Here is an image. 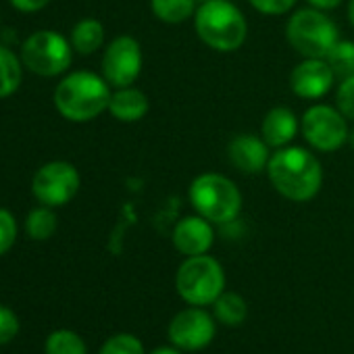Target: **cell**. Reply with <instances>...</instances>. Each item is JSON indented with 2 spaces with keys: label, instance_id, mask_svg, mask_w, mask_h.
Wrapping results in <instances>:
<instances>
[{
  "label": "cell",
  "instance_id": "cell-1",
  "mask_svg": "<svg viewBox=\"0 0 354 354\" xmlns=\"http://www.w3.org/2000/svg\"><path fill=\"white\" fill-rule=\"evenodd\" d=\"M267 175L271 186L292 203L313 201L323 186V165L302 146H283L271 152Z\"/></svg>",
  "mask_w": 354,
  "mask_h": 354
},
{
  "label": "cell",
  "instance_id": "cell-2",
  "mask_svg": "<svg viewBox=\"0 0 354 354\" xmlns=\"http://www.w3.org/2000/svg\"><path fill=\"white\" fill-rule=\"evenodd\" d=\"M111 84L92 71L67 73L55 88L53 102L57 111L73 123H88L109 109Z\"/></svg>",
  "mask_w": 354,
  "mask_h": 354
},
{
  "label": "cell",
  "instance_id": "cell-3",
  "mask_svg": "<svg viewBox=\"0 0 354 354\" xmlns=\"http://www.w3.org/2000/svg\"><path fill=\"white\" fill-rule=\"evenodd\" d=\"M194 30L209 48L234 53L246 42L248 21L230 0H203L194 13Z\"/></svg>",
  "mask_w": 354,
  "mask_h": 354
},
{
  "label": "cell",
  "instance_id": "cell-4",
  "mask_svg": "<svg viewBox=\"0 0 354 354\" xmlns=\"http://www.w3.org/2000/svg\"><path fill=\"white\" fill-rule=\"evenodd\" d=\"M188 196L194 211L201 217L209 219L213 225H227L236 221L240 217L242 203H244L240 188L230 177L213 171L194 177Z\"/></svg>",
  "mask_w": 354,
  "mask_h": 354
},
{
  "label": "cell",
  "instance_id": "cell-5",
  "mask_svg": "<svg viewBox=\"0 0 354 354\" xmlns=\"http://www.w3.org/2000/svg\"><path fill=\"white\" fill-rule=\"evenodd\" d=\"M175 288L190 306H209L225 292V271L211 254L186 257L177 269Z\"/></svg>",
  "mask_w": 354,
  "mask_h": 354
},
{
  "label": "cell",
  "instance_id": "cell-6",
  "mask_svg": "<svg viewBox=\"0 0 354 354\" xmlns=\"http://www.w3.org/2000/svg\"><path fill=\"white\" fill-rule=\"evenodd\" d=\"M286 38L302 59H325L339 40V32L325 11L308 7L288 19Z\"/></svg>",
  "mask_w": 354,
  "mask_h": 354
},
{
  "label": "cell",
  "instance_id": "cell-7",
  "mask_svg": "<svg viewBox=\"0 0 354 354\" xmlns=\"http://www.w3.org/2000/svg\"><path fill=\"white\" fill-rule=\"evenodd\" d=\"M71 42L55 30H38L21 44L24 67L40 77L63 75L73 61Z\"/></svg>",
  "mask_w": 354,
  "mask_h": 354
},
{
  "label": "cell",
  "instance_id": "cell-8",
  "mask_svg": "<svg viewBox=\"0 0 354 354\" xmlns=\"http://www.w3.org/2000/svg\"><path fill=\"white\" fill-rule=\"evenodd\" d=\"M300 129L306 144L317 152H335L350 138L348 119L339 113V109L321 102L304 111Z\"/></svg>",
  "mask_w": 354,
  "mask_h": 354
},
{
  "label": "cell",
  "instance_id": "cell-9",
  "mask_svg": "<svg viewBox=\"0 0 354 354\" xmlns=\"http://www.w3.org/2000/svg\"><path fill=\"white\" fill-rule=\"evenodd\" d=\"M82 186L80 171L69 160H50L42 165L32 180V192L40 205L46 207H65L75 198Z\"/></svg>",
  "mask_w": 354,
  "mask_h": 354
},
{
  "label": "cell",
  "instance_id": "cell-10",
  "mask_svg": "<svg viewBox=\"0 0 354 354\" xmlns=\"http://www.w3.org/2000/svg\"><path fill=\"white\" fill-rule=\"evenodd\" d=\"M142 65H144V57H142L140 42L129 34H121L113 38L104 48L102 77L115 88L133 86L142 73Z\"/></svg>",
  "mask_w": 354,
  "mask_h": 354
},
{
  "label": "cell",
  "instance_id": "cell-11",
  "mask_svg": "<svg viewBox=\"0 0 354 354\" xmlns=\"http://www.w3.org/2000/svg\"><path fill=\"white\" fill-rule=\"evenodd\" d=\"M169 339L175 348L196 352L207 348L217 333L215 317L205 306H190L180 310L169 323Z\"/></svg>",
  "mask_w": 354,
  "mask_h": 354
},
{
  "label": "cell",
  "instance_id": "cell-12",
  "mask_svg": "<svg viewBox=\"0 0 354 354\" xmlns=\"http://www.w3.org/2000/svg\"><path fill=\"white\" fill-rule=\"evenodd\" d=\"M335 73L325 59H302L290 73V88L298 98L319 100L331 92Z\"/></svg>",
  "mask_w": 354,
  "mask_h": 354
},
{
  "label": "cell",
  "instance_id": "cell-13",
  "mask_svg": "<svg viewBox=\"0 0 354 354\" xmlns=\"http://www.w3.org/2000/svg\"><path fill=\"white\" fill-rule=\"evenodd\" d=\"M173 246L175 250L184 254V257H198V254H207L215 242V230L213 223L205 217L196 215H188L184 219H180L173 227Z\"/></svg>",
  "mask_w": 354,
  "mask_h": 354
},
{
  "label": "cell",
  "instance_id": "cell-14",
  "mask_svg": "<svg viewBox=\"0 0 354 354\" xmlns=\"http://www.w3.org/2000/svg\"><path fill=\"white\" fill-rule=\"evenodd\" d=\"M227 158L230 162L244 175H257L267 171L269 165V144L263 136L254 133H238L227 144Z\"/></svg>",
  "mask_w": 354,
  "mask_h": 354
},
{
  "label": "cell",
  "instance_id": "cell-15",
  "mask_svg": "<svg viewBox=\"0 0 354 354\" xmlns=\"http://www.w3.org/2000/svg\"><path fill=\"white\" fill-rule=\"evenodd\" d=\"M298 131H300V121L294 115V111L288 106H273L271 111H267L261 123L263 140L269 144V148L275 150L290 146L292 140L298 136Z\"/></svg>",
  "mask_w": 354,
  "mask_h": 354
},
{
  "label": "cell",
  "instance_id": "cell-16",
  "mask_svg": "<svg viewBox=\"0 0 354 354\" xmlns=\"http://www.w3.org/2000/svg\"><path fill=\"white\" fill-rule=\"evenodd\" d=\"M106 111L121 123H136V121H140V119H144L148 115L150 100L140 88L125 86V88H117L111 94Z\"/></svg>",
  "mask_w": 354,
  "mask_h": 354
},
{
  "label": "cell",
  "instance_id": "cell-17",
  "mask_svg": "<svg viewBox=\"0 0 354 354\" xmlns=\"http://www.w3.org/2000/svg\"><path fill=\"white\" fill-rule=\"evenodd\" d=\"M69 42L77 55L90 57L104 44V26L94 17H86L73 26Z\"/></svg>",
  "mask_w": 354,
  "mask_h": 354
},
{
  "label": "cell",
  "instance_id": "cell-18",
  "mask_svg": "<svg viewBox=\"0 0 354 354\" xmlns=\"http://www.w3.org/2000/svg\"><path fill=\"white\" fill-rule=\"evenodd\" d=\"M198 0H150L152 15L169 26H180L188 19H194Z\"/></svg>",
  "mask_w": 354,
  "mask_h": 354
},
{
  "label": "cell",
  "instance_id": "cell-19",
  "mask_svg": "<svg viewBox=\"0 0 354 354\" xmlns=\"http://www.w3.org/2000/svg\"><path fill=\"white\" fill-rule=\"evenodd\" d=\"M24 61L11 48L0 44V98L15 94L24 82Z\"/></svg>",
  "mask_w": 354,
  "mask_h": 354
},
{
  "label": "cell",
  "instance_id": "cell-20",
  "mask_svg": "<svg viewBox=\"0 0 354 354\" xmlns=\"http://www.w3.org/2000/svg\"><path fill=\"white\" fill-rule=\"evenodd\" d=\"M213 308H215V319H217L219 323L227 325V327L242 325V323L246 321V317H248V304H246V300H244L240 294H236V292H223V294L215 300Z\"/></svg>",
  "mask_w": 354,
  "mask_h": 354
},
{
  "label": "cell",
  "instance_id": "cell-21",
  "mask_svg": "<svg viewBox=\"0 0 354 354\" xmlns=\"http://www.w3.org/2000/svg\"><path fill=\"white\" fill-rule=\"evenodd\" d=\"M59 227V219H57V213L53 211V207H38V209H32L28 213V219H26V232L32 240L36 242H44L48 238L55 236Z\"/></svg>",
  "mask_w": 354,
  "mask_h": 354
},
{
  "label": "cell",
  "instance_id": "cell-22",
  "mask_svg": "<svg viewBox=\"0 0 354 354\" xmlns=\"http://www.w3.org/2000/svg\"><path fill=\"white\" fill-rule=\"evenodd\" d=\"M327 65L335 73V77L346 80L354 75V42L352 40H337L333 48L325 57Z\"/></svg>",
  "mask_w": 354,
  "mask_h": 354
},
{
  "label": "cell",
  "instance_id": "cell-23",
  "mask_svg": "<svg viewBox=\"0 0 354 354\" xmlns=\"http://www.w3.org/2000/svg\"><path fill=\"white\" fill-rule=\"evenodd\" d=\"M46 354H88L86 342L69 329H57L46 339Z\"/></svg>",
  "mask_w": 354,
  "mask_h": 354
},
{
  "label": "cell",
  "instance_id": "cell-24",
  "mask_svg": "<svg viewBox=\"0 0 354 354\" xmlns=\"http://www.w3.org/2000/svg\"><path fill=\"white\" fill-rule=\"evenodd\" d=\"M98 354H144V346L131 333H117L102 344Z\"/></svg>",
  "mask_w": 354,
  "mask_h": 354
},
{
  "label": "cell",
  "instance_id": "cell-25",
  "mask_svg": "<svg viewBox=\"0 0 354 354\" xmlns=\"http://www.w3.org/2000/svg\"><path fill=\"white\" fill-rule=\"evenodd\" d=\"M17 240V221L11 211L0 209V257L7 254Z\"/></svg>",
  "mask_w": 354,
  "mask_h": 354
},
{
  "label": "cell",
  "instance_id": "cell-26",
  "mask_svg": "<svg viewBox=\"0 0 354 354\" xmlns=\"http://www.w3.org/2000/svg\"><path fill=\"white\" fill-rule=\"evenodd\" d=\"M335 106L348 121H354V75L342 80V84L337 86Z\"/></svg>",
  "mask_w": 354,
  "mask_h": 354
},
{
  "label": "cell",
  "instance_id": "cell-27",
  "mask_svg": "<svg viewBox=\"0 0 354 354\" xmlns=\"http://www.w3.org/2000/svg\"><path fill=\"white\" fill-rule=\"evenodd\" d=\"M17 333H19V319H17V315L9 306L0 304V346L9 344Z\"/></svg>",
  "mask_w": 354,
  "mask_h": 354
},
{
  "label": "cell",
  "instance_id": "cell-28",
  "mask_svg": "<svg viewBox=\"0 0 354 354\" xmlns=\"http://www.w3.org/2000/svg\"><path fill=\"white\" fill-rule=\"evenodd\" d=\"M248 3L252 5V9H257L263 15L279 17V15H286L288 11H292L298 0H248Z\"/></svg>",
  "mask_w": 354,
  "mask_h": 354
},
{
  "label": "cell",
  "instance_id": "cell-29",
  "mask_svg": "<svg viewBox=\"0 0 354 354\" xmlns=\"http://www.w3.org/2000/svg\"><path fill=\"white\" fill-rule=\"evenodd\" d=\"M11 5L21 13H38L50 5V0H11Z\"/></svg>",
  "mask_w": 354,
  "mask_h": 354
},
{
  "label": "cell",
  "instance_id": "cell-30",
  "mask_svg": "<svg viewBox=\"0 0 354 354\" xmlns=\"http://www.w3.org/2000/svg\"><path fill=\"white\" fill-rule=\"evenodd\" d=\"M308 7L313 9H319V11H331V9H337L344 0H306Z\"/></svg>",
  "mask_w": 354,
  "mask_h": 354
},
{
  "label": "cell",
  "instance_id": "cell-31",
  "mask_svg": "<svg viewBox=\"0 0 354 354\" xmlns=\"http://www.w3.org/2000/svg\"><path fill=\"white\" fill-rule=\"evenodd\" d=\"M150 354H182V352H180V348H175V346H162V348L152 350Z\"/></svg>",
  "mask_w": 354,
  "mask_h": 354
},
{
  "label": "cell",
  "instance_id": "cell-32",
  "mask_svg": "<svg viewBox=\"0 0 354 354\" xmlns=\"http://www.w3.org/2000/svg\"><path fill=\"white\" fill-rule=\"evenodd\" d=\"M346 17H348V24L354 28V0H348V7H346Z\"/></svg>",
  "mask_w": 354,
  "mask_h": 354
},
{
  "label": "cell",
  "instance_id": "cell-33",
  "mask_svg": "<svg viewBox=\"0 0 354 354\" xmlns=\"http://www.w3.org/2000/svg\"><path fill=\"white\" fill-rule=\"evenodd\" d=\"M348 140H350V144H352V146H354V129H352V131H350V138H348Z\"/></svg>",
  "mask_w": 354,
  "mask_h": 354
}]
</instances>
